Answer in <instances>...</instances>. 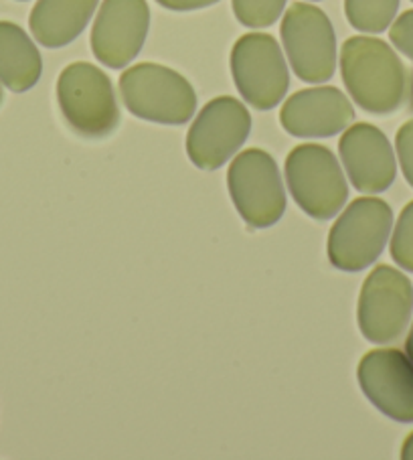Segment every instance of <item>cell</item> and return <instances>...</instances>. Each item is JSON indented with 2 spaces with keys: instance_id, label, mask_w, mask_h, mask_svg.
<instances>
[{
  "instance_id": "obj_1",
  "label": "cell",
  "mask_w": 413,
  "mask_h": 460,
  "mask_svg": "<svg viewBox=\"0 0 413 460\" xmlns=\"http://www.w3.org/2000/svg\"><path fill=\"white\" fill-rule=\"evenodd\" d=\"M340 75L356 106L387 116L401 108L408 93V74L391 45L377 37L356 35L340 49Z\"/></svg>"
},
{
  "instance_id": "obj_2",
  "label": "cell",
  "mask_w": 413,
  "mask_h": 460,
  "mask_svg": "<svg viewBox=\"0 0 413 460\" xmlns=\"http://www.w3.org/2000/svg\"><path fill=\"white\" fill-rule=\"evenodd\" d=\"M120 96L132 116L166 126L187 124L197 110V93L189 79L158 63L126 69L120 75Z\"/></svg>"
},
{
  "instance_id": "obj_3",
  "label": "cell",
  "mask_w": 413,
  "mask_h": 460,
  "mask_svg": "<svg viewBox=\"0 0 413 460\" xmlns=\"http://www.w3.org/2000/svg\"><path fill=\"white\" fill-rule=\"evenodd\" d=\"M57 104L69 128L83 138H106L120 124L112 82L92 63L77 61L61 71Z\"/></svg>"
},
{
  "instance_id": "obj_4",
  "label": "cell",
  "mask_w": 413,
  "mask_h": 460,
  "mask_svg": "<svg viewBox=\"0 0 413 460\" xmlns=\"http://www.w3.org/2000/svg\"><path fill=\"white\" fill-rule=\"evenodd\" d=\"M393 211L377 197H359L343 211L329 234V260L340 272H361L385 250Z\"/></svg>"
},
{
  "instance_id": "obj_5",
  "label": "cell",
  "mask_w": 413,
  "mask_h": 460,
  "mask_svg": "<svg viewBox=\"0 0 413 460\" xmlns=\"http://www.w3.org/2000/svg\"><path fill=\"white\" fill-rule=\"evenodd\" d=\"M290 195L306 216L327 221L345 208L348 187L335 153L322 145H300L286 158Z\"/></svg>"
},
{
  "instance_id": "obj_6",
  "label": "cell",
  "mask_w": 413,
  "mask_h": 460,
  "mask_svg": "<svg viewBox=\"0 0 413 460\" xmlns=\"http://www.w3.org/2000/svg\"><path fill=\"white\" fill-rule=\"evenodd\" d=\"M282 45L302 82L324 84L337 71V33L327 13L310 3H294L284 13Z\"/></svg>"
},
{
  "instance_id": "obj_7",
  "label": "cell",
  "mask_w": 413,
  "mask_h": 460,
  "mask_svg": "<svg viewBox=\"0 0 413 460\" xmlns=\"http://www.w3.org/2000/svg\"><path fill=\"white\" fill-rule=\"evenodd\" d=\"M227 187L237 213L250 227H272L282 219L286 211L282 174L266 150L250 148L237 155L227 171Z\"/></svg>"
},
{
  "instance_id": "obj_8",
  "label": "cell",
  "mask_w": 413,
  "mask_h": 460,
  "mask_svg": "<svg viewBox=\"0 0 413 460\" xmlns=\"http://www.w3.org/2000/svg\"><path fill=\"white\" fill-rule=\"evenodd\" d=\"M229 61L237 92L251 108L266 112L280 104L288 93V63L272 35L248 33L240 37Z\"/></svg>"
},
{
  "instance_id": "obj_9",
  "label": "cell",
  "mask_w": 413,
  "mask_h": 460,
  "mask_svg": "<svg viewBox=\"0 0 413 460\" xmlns=\"http://www.w3.org/2000/svg\"><path fill=\"white\" fill-rule=\"evenodd\" d=\"M413 313V287L409 279L387 264L377 266L363 282L356 321L363 337L385 345L400 339Z\"/></svg>"
},
{
  "instance_id": "obj_10",
  "label": "cell",
  "mask_w": 413,
  "mask_h": 460,
  "mask_svg": "<svg viewBox=\"0 0 413 460\" xmlns=\"http://www.w3.org/2000/svg\"><path fill=\"white\" fill-rule=\"evenodd\" d=\"M251 116L240 100L221 96L206 102L187 134V155L203 171H217L243 146Z\"/></svg>"
},
{
  "instance_id": "obj_11",
  "label": "cell",
  "mask_w": 413,
  "mask_h": 460,
  "mask_svg": "<svg viewBox=\"0 0 413 460\" xmlns=\"http://www.w3.org/2000/svg\"><path fill=\"white\" fill-rule=\"evenodd\" d=\"M150 27L146 0H103L92 29V51L101 66L122 69L138 58Z\"/></svg>"
},
{
  "instance_id": "obj_12",
  "label": "cell",
  "mask_w": 413,
  "mask_h": 460,
  "mask_svg": "<svg viewBox=\"0 0 413 460\" xmlns=\"http://www.w3.org/2000/svg\"><path fill=\"white\" fill-rule=\"evenodd\" d=\"M359 385L381 414L413 422V361L400 349H373L356 369Z\"/></svg>"
},
{
  "instance_id": "obj_13",
  "label": "cell",
  "mask_w": 413,
  "mask_h": 460,
  "mask_svg": "<svg viewBox=\"0 0 413 460\" xmlns=\"http://www.w3.org/2000/svg\"><path fill=\"white\" fill-rule=\"evenodd\" d=\"M353 120L351 100L332 85L300 90L286 100L280 110L282 128L296 138L337 137Z\"/></svg>"
},
{
  "instance_id": "obj_14",
  "label": "cell",
  "mask_w": 413,
  "mask_h": 460,
  "mask_svg": "<svg viewBox=\"0 0 413 460\" xmlns=\"http://www.w3.org/2000/svg\"><path fill=\"white\" fill-rule=\"evenodd\" d=\"M338 155L353 187L361 193H383L393 185L397 163L391 142L377 126H348L338 142Z\"/></svg>"
},
{
  "instance_id": "obj_15",
  "label": "cell",
  "mask_w": 413,
  "mask_h": 460,
  "mask_svg": "<svg viewBox=\"0 0 413 460\" xmlns=\"http://www.w3.org/2000/svg\"><path fill=\"white\" fill-rule=\"evenodd\" d=\"M100 0H37L29 17L31 33L47 49H61L83 33Z\"/></svg>"
},
{
  "instance_id": "obj_16",
  "label": "cell",
  "mask_w": 413,
  "mask_h": 460,
  "mask_svg": "<svg viewBox=\"0 0 413 460\" xmlns=\"http://www.w3.org/2000/svg\"><path fill=\"white\" fill-rule=\"evenodd\" d=\"M43 74V59L25 29L0 21V84L14 93L29 92Z\"/></svg>"
},
{
  "instance_id": "obj_17",
  "label": "cell",
  "mask_w": 413,
  "mask_h": 460,
  "mask_svg": "<svg viewBox=\"0 0 413 460\" xmlns=\"http://www.w3.org/2000/svg\"><path fill=\"white\" fill-rule=\"evenodd\" d=\"M400 11V0H345V14L361 33H383Z\"/></svg>"
},
{
  "instance_id": "obj_18",
  "label": "cell",
  "mask_w": 413,
  "mask_h": 460,
  "mask_svg": "<svg viewBox=\"0 0 413 460\" xmlns=\"http://www.w3.org/2000/svg\"><path fill=\"white\" fill-rule=\"evenodd\" d=\"M288 0H232L235 19L243 27L266 29L282 17Z\"/></svg>"
},
{
  "instance_id": "obj_19",
  "label": "cell",
  "mask_w": 413,
  "mask_h": 460,
  "mask_svg": "<svg viewBox=\"0 0 413 460\" xmlns=\"http://www.w3.org/2000/svg\"><path fill=\"white\" fill-rule=\"evenodd\" d=\"M391 258L405 272H413V201L405 205L391 237Z\"/></svg>"
},
{
  "instance_id": "obj_20",
  "label": "cell",
  "mask_w": 413,
  "mask_h": 460,
  "mask_svg": "<svg viewBox=\"0 0 413 460\" xmlns=\"http://www.w3.org/2000/svg\"><path fill=\"white\" fill-rule=\"evenodd\" d=\"M389 39H391L397 51H401L405 58L413 61V9L401 13L393 21L391 29H389Z\"/></svg>"
},
{
  "instance_id": "obj_21",
  "label": "cell",
  "mask_w": 413,
  "mask_h": 460,
  "mask_svg": "<svg viewBox=\"0 0 413 460\" xmlns=\"http://www.w3.org/2000/svg\"><path fill=\"white\" fill-rule=\"evenodd\" d=\"M397 158H400L405 181L413 187V120L405 122L395 137Z\"/></svg>"
},
{
  "instance_id": "obj_22",
  "label": "cell",
  "mask_w": 413,
  "mask_h": 460,
  "mask_svg": "<svg viewBox=\"0 0 413 460\" xmlns=\"http://www.w3.org/2000/svg\"><path fill=\"white\" fill-rule=\"evenodd\" d=\"M156 3L174 13H189V11L206 9V6L217 4L219 0H156Z\"/></svg>"
},
{
  "instance_id": "obj_23",
  "label": "cell",
  "mask_w": 413,
  "mask_h": 460,
  "mask_svg": "<svg viewBox=\"0 0 413 460\" xmlns=\"http://www.w3.org/2000/svg\"><path fill=\"white\" fill-rule=\"evenodd\" d=\"M401 458L403 460H413V432L405 438L403 447H401Z\"/></svg>"
},
{
  "instance_id": "obj_24",
  "label": "cell",
  "mask_w": 413,
  "mask_h": 460,
  "mask_svg": "<svg viewBox=\"0 0 413 460\" xmlns=\"http://www.w3.org/2000/svg\"><path fill=\"white\" fill-rule=\"evenodd\" d=\"M405 355H408L409 359L413 361V324H411V329H409L408 339H405Z\"/></svg>"
},
{
  "instance_id": "obj_25",
  "label": "cell",
  "mask_w": 413,
  "mask_h": 460,
  "mask_svg": "<svg viewBox=\"0 0 413 460\" xmlns=\"http://www.w3.org/2000/svg\"><path fill=\"white\" fill-rule=\"evenodd\" d=\"M408 98H409V110L413 112V71H411V77H409V87H408Z\"/></svg>"
},
{
  "instance_id": "obj_26",
  "label": "cell",
  "mask_w": 413,
  "mask_h": 460,
  "mask_svg": "<svg viewBox=\"0 0 413 460\" xmlns=\"http://www.w3.org/2000/svg\"><path fill=\"white\" fill-rule=\"evenodd\" d=\"M0 104H3V90H0Z\"/></svg>"
},
{
  "instance_id": "obj_27",
  "label": "cell",
  "mask_w": 413,
  "mask_h": 460,
  "mask_svg": "<svg viewBox=\"0 0 413 460\" xmlns=\"http://www.w3.org/2000/svg\"><path fill=\"white\" fill-rule=\"evenodd\" d=\"M21 3H25V0H21Z\"/></svg>"
},
{
  "instance_id": "obj_28",
  "label": "cell",
  "mask_w": 413,
  "mask_h": 460,
  "mask_svg": "<svg viewBox=\"0 0 413 460\" xmlns=\"http://www.w3.org/2000/svg\"><path fill=\"white\" fill-rule=\"evenodd\" d=\"M411 3H413V0H411Z\"/></svg>"
}]
</instances>
